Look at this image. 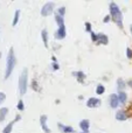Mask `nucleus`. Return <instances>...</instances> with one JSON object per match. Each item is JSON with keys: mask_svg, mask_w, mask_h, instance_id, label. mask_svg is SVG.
Segmentation results:
<instances>
[{"mask_svg": "<svg viewBox=\"0 0 132 133\" xmlns=\"http://www.w3.org/2000/svg\"><path fill=\"white\" fill-rule=\"evenodd\" d=\"M130 32H131V34H132V25L130 26Z\"/></svg>", "mask_w": 132, "mask_h": 133, "instance_id": "obj_30", "label": "nucleus"}, {"mask_svg": "<svg viewBox=\"0 0 132 133\" xmlns=\"http://www.w3.org/2000/svg\"><path fill=\"white\" fill-rule=\"evenodd\" d=\"M64 13H65V8L64 7H60V8H58V15L63 16L64 15Z\"/></svg>", "mask_w": 132, "mask_h": 133, "instance_id": "obj_23", "label": "nucleus"}, {"mask_svg": "<svg viewBox=\"0 0 132 133\" xmlns=\"http://www.w3.org/2000/svg\"><path fill=\"white\" fill-rule=\"evenodd\" d=\"M72 75L76 76L80 83H83V81H84V77H85V75H84V74L82 72V71H77V72H74Z\"/></svg>", "mask_w": 132, "mask_h": 133, "instance_id": "obj_17", "label": "nucleus"}, {"mask_svg": "<svg viewBox=\"0 0 132 133\" xmlns=\"http://www.w3.org/2000/svg\"><path fill=\"white\" fill-rule=\"evenodd\" d=\"M82 133H84V132H82Z\"/></svg>", "mask_w": 132, "mask_h": 133, "instance_id": "obj_32", "label": "nucleus"}, {"mask_svg": "<svg viewBox=\"0 0 132 133\" xmlns=\"http://www.w3.org/2000/svg\"><path fill=\"white\" fill-rule=\"evenodd\" d=\"M85 27H87V30H88V32H91V25H90V22H87L85 23Z\"/></svg>", "mask_w": 132, "mask_h": 133, "instance_id": "obj_27", "label": "nucleus"}, {"mask_svg": "<svg viewBox=\"0 0 132 133\" xmlns=\"http://www.w3.org/2000/svg\"><path fill=\"white\" fill-rule=\"evenodd\" d=\"M124 88H125V83H124L123 79H121V78H119V79H118V89H119V91H122Z\"/></svg>", "mask_w": 132, "mask_h": 133, "instance_id": "obj_21", "label": "nucleus"}, {"mask_svg": "<svg viewBox=\"0 0 132 133\" xmlns=\"http://www.w3.org/2000/svg\"><path fill=\"white\" fill-rule=\"evenodd\" d=\"M15 63H16V60H15V55H14V50H13V48H11L8 51V55H7V60H6L5 79H7L12 75V71H13L14 66H15Z\"/></svg>", "mask_w": 132, "mask_h": 133, "instance_id": "obj_2", "label": "nucleus"}, {"mask_svg": "<svg viewBox=\"0 0 132 133\" xmlns=\"http://www.w3.org/2000/svg\"><path fill=\"white\" fill-rule=\"evenodd\" d=\"M89 126H90V122H89L88 119H84V120H82V122L80 123V127H81V130L84 133L89 132Z\"/></svg>", "mask_w": 132, "mask_h": 133, "instance_id": "obj_9", "label": "nucleus"}, {"mask_svg": "<svg viewBox=\"0 0 132 133\" xmlns=\"http://www.w3.org/2000/svg\"><path fill=\"white\" fill-rule=\"evenodd\" d=\"M108 42H109V39H108V36L105 34H98V44H108Z\"/></svg>", "mask_w": 132, "mask_h": 133, "instance_id": "obj_12", "label": "nucleus"}, {"mask_svg": "<svg viewBox=\"0 0 132 133\" xmlns=\"http://www.w3.org/2000/svg\"><path fill=\"white\" fill-rule=\"evenodd\" d=\"M104 91H105L104 85H103V84H98L97 88H96V94H97V95H103V94H104Z\"/></svg>", "mask_w": 132, "mask_h": 133, "instance_id": "obj_19", "label": "nucleus"}, {"mask_svg": "<svg viewBox=\"0 0 132 133\" xmlns=\"http://www.w3.org/2000/svg\"><path fill=\"white\" fill-rule=\"evenodd\" d=\"M54 7H55V4H54V2H51V1L47 2V4L44 5L43 7H42V9H41V14H42L43 16H48V15H50V14L54 12Z\"/></svg>", "mask_w": 132, "mask_h": 133, "instance_id": "obj_4", "label": "nucleus"}, {"mask_svg": "<svg viewBox=\"0 0 132 133\" xmlns=\"http://www.w3.org/2000/svg\"><path fill=\"white\" fill-rule=\"evenodd\" d=\"M0 57H1V53H0Z\"/></svg>", "mask_w": 132, "mask_h": 133, "instance_id": "obj_31", "label": "nucleus"}, {"mask_svg": "<svg viewBox=\"0 0 132 133\" xmlns=\"http://www.w3.org/2000/svg\"><path fill=\"white\" fill-rule=\"evenodd\" d=\"M40 123H41L42 130H43L44 132L50 133V130H49V127L47 126V116H41V118H40Z\"/></svg>", "mask_w": 132, "mask_h": 133, "instance_id": "obj_8", "label": "nucleus"}, {"mask_svg": "<svg viewBox=\"0 0 132 133\" xmlns=\"http://www.w3.org/2000/svg\"><path fill=\"white\" fill-rule=\"evenodd\" d=\"M126 56H128L129 58H132V50H131L130 48L126 49Z\"/></svg>", "mask_w": 132, "mask_h": 133, "instance_id": "obj_25", "label": "nucleus"}, {"mask_svg": "<svg viewBox=\"0 0 132 133\" xmlns=\"http://www.w3.org/2000/svg\"><path fill=\"white\" fill-rule=\"evenodd\" d=\"M58 68H60V66H58L57 62H56V63H53V69H54V70H57Z\"/></svg>", "mask_w": 132, "mask_h": 133, "instance_id": "obj_28", "label": "nucleus"}, {"mask_svg": "<svg viewBox=\"0 0 132 133\" xmlns=\"http://www.w3.org/2000/svg\"><path fill=\"white\" fill-rule=\"evenodd\" d=\"M19 91H20V95H25L26 91H27V87H28V71L27 69H23L21 76L19 77Z\"/></svg>", "mask_w": 132, "mask_h": 133, "instance_id": "obj_3", "label": "nucleus"}, {"mask_svg": "<svg viewBox=\"0 0 132 133\" xmlns=\"http://www.w3.org/2000/svg\"><path fill=\"white\" fill-rule=\"evenodd\" d=\"M110 18L119 28H123V14L116 2H110Z\"/></svg>", "mask_w": 132, "mask_h": 133, "instance_id": "obj_1", "label": "nucleus"}, {"mask_svg": "<svg viewBox=\"0 0 132 133\" xmlns=\"http://www.w3.org/2000/svg\"><path fill=\"white\" fill-rule=\"evenodd\" d=\"M101 105V101L98 98H94V97H91V98L88 99V102H87V106L88 108H97V106Z\"/></svg>", "mask_w": 132, "mask_h": 133, "instance_id": "obj_6", "label": "nucleus"}, {"mask_svg": "<svg viewBox=\"0 0 132 133\" xmlns=\"http://www.w3.org/2000/svg\"><path fill=\"white\" fill-rule=\"evenodd\" d=\"M119 104L121 103H119L118 96H117V95H111V96H110V106H111L112 109H116Z\"/></svg>", "mask_w": 132, "mask_h": 133, "instance_id": "obj_7", "label": "nucleus"}, {"mask_svg": "<svg viewBox=\"0 0 132 133\" xmlns=\"http://www.w3.org/2000/svg\"><path fill=\"white\" fill-rule=\"evenodd\" d=\"M58 127L62 130L63 133H74V129H72L71 126H64V125L60 124V125H58Z\"/></svg>", "mask_w": 132, "mask_h": 133, "instance_id": "obj_15", "label": "nucleus"}, {"mask_svg": "<svg viewBox=\"0 0 132 133\" xmlns=\"http://www.w3.org/2000/svg\"><path fill=\"white\" fill-rule=\"evenodd\" d=\"M110 19H111V18H110V15H107V16L104 18V22H109Z\"/></svg>", "mask_w": 132, "mask_h": 133, "instance_id": "obj_29", "label": "nucleus"}, {"mask_svg": "<svg viewBox=\"0 0 132 133\" xmlns=\"http://www.w3.org/2000/svg\"><path fill=\"white\" fill-rule=\"evenodd\" d=\"M41 36H42V40H43V43H44V47H48V33H47L46 29H43L41 32Z\"/></svg>", "mask_w": 132, "mask_h": 133, "instance_id": "obj_16", "label": "nucleus"}, {"mask_svg": "<svg viewBox=\"0 0 132 133\" xmlns=\"http://www.w3.org/2000/svg\"><path fill=\"white\" fill-rule=\"evenodd\" d=\"M117 96H118L119 103H121V104H125V103H126V99H128V96H126V92H124V91H119Z\"/></svg>", "mask_w": 132, "mask_h": 133, "instance_id": "obj_13", "label": "nucleus"}, {"mask_svg": "<svg viewBox=\"0 0 132 133\" xmlns=\"http://www.w3.org/2000/svg\"><path fill=\"white\" fill-rule=\"evenodd\" d=\"M18 120H20V116H16L15 119H14L13 122H11L6 127H5L4 131H2V133H11L12 132V127H13V125L15 124V122H18Z\"/></svg>", "mask_w": 132, "mask_h": 133, "instance_id": "obj_10", "label": "nucleus"}, {"mask_svg": "<svg viewBox=\"0 0 132 133\" xmlns=\"http://www.w3.org/2000/svg\"><path fill=\"white\" fill-rule=\"evenodd\" d=\"M5 98H6V95L4 92H0V103H2L5 101Z\"/></svg>", "mask_w": 132, "mask_h": 133, "instance_id": "obj_26", "label": "nucleus"}, {"mask_svg": "<svg viewBox=\"0 0 132 133\" xmlns=\"http://www.w3.org/2000/svg\"><path fill=\"white\" fill-rule=\"evenodd\" d=\"M19 18H20V11H15V14H14V19H13V22H12V25L13 26H16V23H18L19 21Z\"/></svg>", "mask_w": 132, "mask_h": 133, "instance_id": "obj_20", "label": "nucleus"}, {"mask_svg": "<svg viewBox=\"0 0 132 133\" xmlns=\"http://www.w3.org/2000/svg\"><path fill=\"white\" fill-rule=\"evenodd\" d=\"M91 39H93V41L98 42V34H95V33H91Z\"/></svg>", "mask_w": 132, "mask_h": 133, "instance_id": "obj_24", "label": "nucleus"}, {"mask_svg": "<svg viewBox=\"0 0 132 133\" xmlns=\"http://www.w3.org/2000/svg\"><path fill=\"white\" fill-rule=\"evenodd\" d=\"M55 21H56V23L58 25V27L64 26V22H63V16L58 15V14H56V15H55Z\"/></svg>", "mask_w": 132, "mask_h": 133, "instance_id": "obj_18", "label": "nucleus"}, {"mask_svg": "<svg viewBox=\"0 0 132 133\" xmlns=\"http://www.w3.org/2000/svg\"><path fill=\"white\" fill-rule=\"evenodd\" d=\"M116 119L119 122H124V120L128 119V115L125 113V111H118L116 113Z\"/></svg>", "mask_w": 132, "mask_h": 133, "instance_id": "obj_11", "label": "nucleus"}, {"mask_svg": "<svg viewBox=\"0 0 132 133\" xmlns=\"http://www.w3.org/2000/svg\"><path fill=\"white\" fill-rule=\"evenodd\" d=\"M7 113H8V109H7V108H1V109H0V123L5 120Z\"/></svg>", "mask_w": 132, "mask_h": 133, "instance_id": "obj_14", "label": "nucleus"}, {"mask_svg": "<svg viewBox=\"0 0 132 133\" xmlns=\"http://www.w3.org/2000/svg\"><path fill=\"white\" fill-rule=\"evenodd\" d=\"M65 26H61V27H58V29L55 32V37L57 40H62L65 37Z\"/></svg>", "mask_w": 132, "mask_h": 133, "instance_id": "obj_5", "label": "nucleus"}, {"mask_svg": "<svg viewBox=\"0 0 132 133\" xmlns=\"http://www.w3.org/2000/svg\"><path fill=\"white\" fill-rule=\"evenodd\" d=\"M16 106H18V109L20 111H22L23 109H25V105H23V102L22 101H19V103H18V105H16Z\"/></svg>", "mask_w": 132, "mask_h": 133, "instance_id": "obj_22", "label": "nucleus"}]
</instances>
